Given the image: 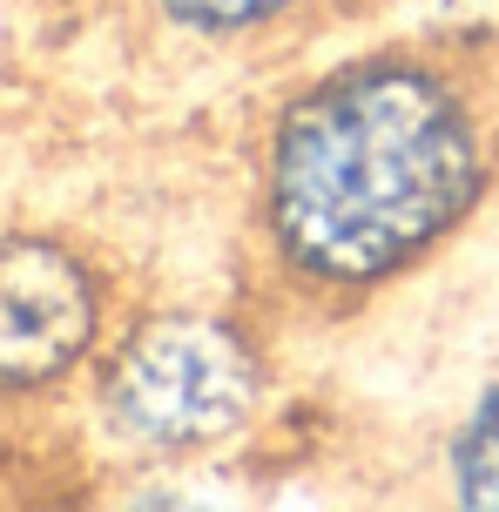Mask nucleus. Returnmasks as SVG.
<instances>
[{
	"label": "nucleus",
	"mask_w": 499,
	"mask_h": 512,
	"mask_svg": "<svg viewBox=\"0 0 499 512\" xmlns=\"http://www.w3.org/2000/svg\"><path fill=\"white\" fill-rule=\"evenodd\" d=\"M499 182L486 61L392 34L290 81L257 142V256L290 297L351 310L425 270Z\"/></svg>",
	"instance_id": "f257e3e1"
},
{
	"label": "nucleus",
	"mask_w": 499,
	"mask_h": 512,
	"mask_svg": "<svg viewBox=\"0 0 499 512\" xmlns=\"http://www.w3.org/2000/svg\"><path fill=\"white\" fill-rule=\"evenodd\" d=\"M270 364L223 310H142L95 358V411L142 459H210L257 425Z\"/></svg>",
	"instance_id": "f03ea898"
},
{
	"label": "nucleus",
	"mask_w": 499,
	"mask_h": 512,
	"mask_svg": "<svg viewBox=\"0 0 499 512\" xmlns=\"http://www.w3.org/2000/svg\"><path fill=\"white\" fill-rule=\"evenodd\" d=\"M95 263L54 236H0V398H34L102 358Z\"/></svg>",
	"instance_id": "7ed1b4c3"
},
{
	"label": "nucleus",
	"mask_w": 499,
	"mask_h": 512,
	"mask_svg": "<svg viewBox=\"0 0 499 512\" xmlns=\"http://www.w3.org/2000/svg\"><path fill=\"white\" fill-rule=\"evenodd\" d=\"M324 7L331 0H149V14L196 48H270L304 34Z\"/></svg>",
	"instance_id": "20e7f679"
},
{
	"label": "nucleus",
	"mask_w": 499,
	"mask_h": 512,
	"mask_svg": "<svg viewBox=\"0 0 499 512\" xmlns=\"http://www.w3.org/2000/svg\"><path fill=\"white\" fill-rule=\"evenodd\" d=\"M439 486H446L452 506L499 512V364H493V378L473 391V405L446 425Z\"/></svg>",
	"instance_id": "39448f33"
},
{
	"label": "nucleus",
	"mask_w": 499,
	"mask_h": 512,
	"mask_svg": "<svg viewBox=\"0 0 499 512\" xmlns=\"http://www.w3.org/2000/svg\"><path fill=\"white\" fill-rule=\"evenodd\" d=\"M405 14V34L412 41H432V48H459L493 61L499 54V0H392Z\"/></svg>",
	"instance_id": "423d86ee"
}]
</instances>
